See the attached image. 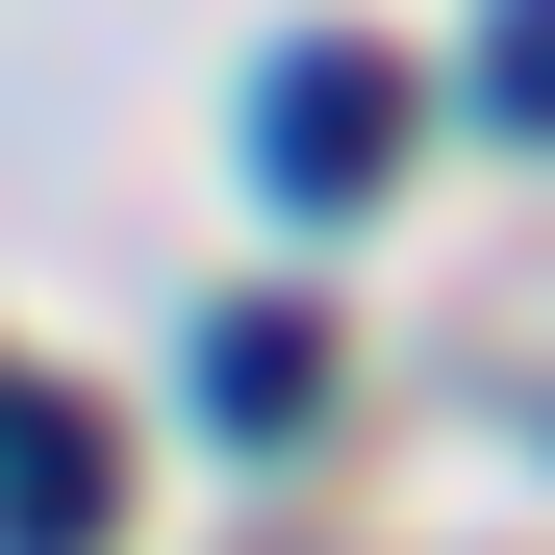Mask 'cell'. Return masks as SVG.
Instances as JSON below:
<instances>
[{
  "label": "cell",
  "mask_w": 555,
  "mask_h": 555,
  "mask_svg": "<svg viewBox=\"0 0 555 555\" xmlns=\"http://www.w3.org/2000/svg\"><path fill=\"white\" fill-rule=\"evenodd\" d=\"M379 152H404V76L379 51H278L253 76V177H278V203H353Z\"/></svg>",
  "instance_id": "obj_1"
},
{
  "label": "cell",
  "mask_w": 555,
  "mask_h": 555,
  "mask_svg": "<svg viewBox=\"0 0 555 555\" xmlns=\"http://www.w3.org/2000/svg\"><path fill=\"white\" fill-rule=\"evenodd\" d=\"M76 505H102V429H76V404H26V379H0V530H76Z\"/></svg>",
  "instance_id": "obj_3"
},
{
  "label": "cell",
  "mask_w": 555,
  "mask_h": 555,
  "mask_svg": "<svg viewBox=\"0 0 555 555\" xmlns=\"http://www.w3.org/2000/svg\"><path fill=\"white\" fill-rule=\"evenodd\" d=\"M480 102H505V127H555V0H480Z\"/></svg>",
  "instance_id": "obj_4"
},
{
  "label": "cell",
  "mask_w": 555,
  "mask_h": 555,
  "mask_svg": "<svg viewBox=\"0 0 555 555\" xmlns=\"http://www.w3.org/2000/svg\"><path fill=\"white\" fill-rule=\"evenodd\" d=\"M304 404H328V328H304V304H203V429H253V454H278Z\"/></svg>",
  "instance_id": "obj_2"
}]
</instances>
